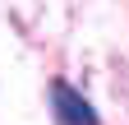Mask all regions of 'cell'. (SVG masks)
Instances as JSON below:
<instances>
[{"instance_id": "obj_1", "label": "cell", "mask_w": 129, "mask_h": 125, "mask_svg": "<svg viewBox=\"0 0 129 125\" xmlns=\"http://www.w3.org/2000/svg\"><path fill=\"white\" fill-rule=\"evenodd\" d=\"M51 107H55V120L60 125H102V116L92 111V102L83 93H74L69 84H51Z\"/></svg>"}]
</instances>
